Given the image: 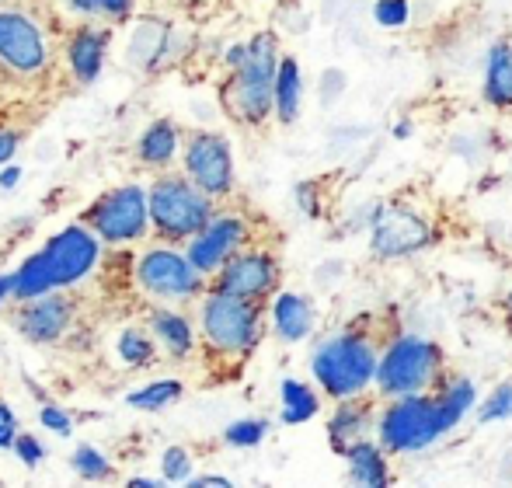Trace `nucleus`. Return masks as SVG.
Returning a JSON list of instances; mask_svg holds the SVG:
<instances>
[{"label":"nucleus","mask_w":512,"mask_h":488,"mask_svg":"<svg viewBox=\"0 0 512 488\" xmlns=\"http://www.w3.org/2000/svg\"><path fill=\"white\" fill-rule=\"evenodd\" d=\"M478 412V387L467 377H443L432 391L391 398L377 415V440L387 454H418Z\"/></svg>","instance_id":"1"},{"label":"nucleus","mask_w":512,"mask_h":488,"mask_svg":"<svg viewBox=\"0 0 512 488\" xmlns=\"http://www.w3.org/2000/svg\"><path fill=\"white\" fill-rule=\"evenodd\" d=\"M377 366H380V346L370 335V328H342V332L328 335L310 356V373H314L317 387L328 394L331 401L356 398L366 394L377 384Z\"/></svg>","instance_id":"2"},{"label":"nucleus","mask_w":512,"mask_h":488,"mask_svg":"<svg viewBox=\"0 0 512 488\" xmlns=\"http://www.w3.org/2000/svg\"><path fill=\"white\" fill-rule=\"evenodd\" d=\"M279 39L272 32H258L248 42V53L223 84V105L244 126H262L276 112V74H279Z\"/></svg>","instance_id":"3"},{"label":"nucleus","mask_w":512,"mask_h":488,"mask_svg":"<svg viewBox=\"0 0 512 488\" xmlns=\"http://www.w3.org/2000/svg\"><path fill=\"white\" fill-rule=\"evenodd\" d=\"M95 262H98L95 234H88L84 227H67L39 255L21 262V269L14 272V297L32 300L39 293L56 290V286L77 283V279H84L95 269Z\"/></svg>","instance_id":"4"},{"label":"nucleus","mask_w":512,"mask_h":488,"mask_svg":"<svg viewBox=\"0 0 512 488\" xmlns=\"http://www.w3.org/2000/svg\"><path fill=\"white\" fill-rule=\"evenodd\" d=\"M446 377V353L439 342L425 335H394L380 349L377 366V394L384 401L405 398V394H425Z\"/></svg>","instance_id":"5"},{"label":"nucleus","mask_w":512,"mask_h":488,"mask_svg":"<svg viewBox=\"0 0 512 488\" xmlns=\"http://www.w3.org/2000/svg\"><path fill=\"white\" fill-rule=\"evenodd\" d=\"M199 325L220 356H248L262 342V300L237 297L227 290H209L203 300Z\"/></svg>","instance_id":"6"},{"label":"nucleus","mask_w":512,"mask_h":488,"mask_svg":"<svg viewBox=\"0 0 512 488\" xmlns=\"http://www.w3.org/2000/svg\"><path fill=\"white\" fill-rule=\"evenodd\" d=\"M213 217V196H206L189 175L157 178L150 189V220L168 241H192Z\"/></svg>","instance_id":"7"},{"label":"nucleus","mask_w":512,"mask_h":488,"mask_svg":"<svg viewBox=\"0 0 512 488\" xmlns=\"http://www.w3.org/2000/svg\"><path fill=\"white\" fill-rule=\"evenodd\" d=\"M436 241L429 217H422L418 210H411L405 203H384L373 210L370 220V251L387 262L418 255Z\"/></svg>","instance_id":"8"},{"label":"nucleus","mask_w":512,"mask_h":488,"mask_svg":"<svg viewBox=\"0 0 512 488\" xmlns=\"http://www.w3.org/2000/svg\"><path fill=\"white\" fill-rule=\"evenodd\" d=\"M136 279L157 300H192L206 290V276L192 265V258L171 248L147 251L136 265Z\"/></svg>","instance_id":"9"},{"label":"nucleus","mask_w":512,"mask_h":488,"mask_svg":"<svg viewBox=\"0 0 512 488\" xmlns=\"http://www.w3.org/2000/svg\"><path fill=\"white\" fill-rule=\"evenodd\" d=\"M147 220H150V196L140 185H122V189L108 192V196H102L88 210V224L108 244L143 238Z\"/></svg>","instance_id":"10"},{"label":"nucleus","mask_w":512,"mask_h":488,"mask_svg":"<svg viewBox=\"0 0 512 488\" xmlns=\"http://www.w3.org/2000/svg\"><path fill=\"white\" fill-rule=\"evenodd\" d=\"M185 175L213 199H223L234 192V154H230V143L220 133H199L189 136L185 143Z\"/></svg>","instance_id":"11"},{"label":"nucleus","mask_w":512,"mask_h":488,"mask_svg":"<svg viewBox=\"0 0 512 488\" xmlns=\"http://www.w3.org/2000/svg\"><path fill=\"white\" fill-rule=\"evenodd\" d=\"M276 286H279V258L265 248H241L216 272V290L237 293V297H248V300L272 297Z\"/></svg>","instance_id":"12"},{"label":"nucleus","mask_w":512,"mask_h":488,"mask_svg":"<svg viewBox=\"0 0 512 488\" xmlns=\"http://www.w3.org/2000/svg\"><path fill=\"white\" fill-rule=\"evenodd\" d=\"M251 231L248 220L237 217V213H223V217H213L203 231L192 238L189 244V258L203 276H213V272L223 269L227 258H234L237 251L248 244Z\"/></svg>","instance_id":"13"},{"label":"nucleus","mask_w":512,"mask_h":488,"mask_svg":"<svg viewBox=\"0 0 512 488\" xmlns=\"http://www.w3.org/2000/svg\"><path fill=\"white\" fill-rule=\"evenodd\" d=\"M0 60L18 74H35L46 67V42L25 14L0 11Z\"/></svg>","instance_id":"14"},{"label":"nucleus","mask_w":512,"mask_h":488,"mask_svg":"<svg viewBox=\"0 0 512 488\" xmlns=\"http://www.w3.org/2000/svg\"><path fill=\"white\" fill-rule=\"evenodd\" d=\"M70 318H74V304L49 290L32 300H21V311H18V318H14V325H18V332L25 335L28 342H56L67 332Z\"/></svg>","instance_id":"15"},{"label":"nucleus","mask_w":512,"mask_h":488,"mask_svg":"<svg viewBox=\"0 0 512 488\" xmlns=\"http://www.w3.org/2000/svg\"><path fill=\"white\" fill-rule=\"evenodd\" d=\"M377 401L370 394L335 401V412L328 419V443L335 454H345L352 443L370 440V429H377Z\"/></svg>","instance_id":"16"},{"label":"nucleus","mask_w":512,"mask_h":488,"mask_svg":"<svg viewBox=\"0 0 512 488\" xmlns=\"http://www.w3.org/2000/svg\"><path fill=\"white\" fill-rule=\"evenodd\" d=\"M317 325V307L304 293L283 290L272 300V332L283 342H304Z\"/></svg>","instance_id":"17"},{"label":"nucleus","mask_w":512,"mask_h":488,"mask_svg":"<svg viewBox=\"0 0 512 488\" xmlns=\"http://www.w3.org/2000/svg\"><path fill=\"white\" fill-rule=\"evenodd\" d=\"M345 464H349V478L363 488H384L391 485V464H387V450L380 440H359L345 450Z\"/></svg>","instance_id":"18"},{"label":"nucleus","mask_w":512,"mask_h":488,"mask_svg":"<svg viewBox=\"0 0 512 488\" xmlns=\"http://www.w3.org/2000/svg\"><path fill=\"white\" fill-rule=\"evenodd\" d=\"M481 98H485L492 109H512V42H495V46H488Z\"/></svg>","instance_id":"19"},{"label":"nucleus","mask_w":512,"mask_h":488,"mask_svg":"<svg viewBox=\"0 0 512 488\" xmlns=\"http://www.w3.org/2000/svg\"><path fill=\"white\" fill-rule=\"evenodd\" d=\"M300 105H304V77H300L297 56H283L276 74V119L283 126H293L300 119Z\"/></svg>","instance_id":"20"},{"label":"nucleus","mask_w":512,"mask_h":488,"mask_svg":"<svg viewBox=\"0 0 512 488\" xmlns=\"http://www.w3.org/2000/svg\"><path fill=\"white\" fill-rule=\"evenodd\" d=\"M105 32L98 28H81V32L70 39V67L81 77L84 84H91L102 74V60H105Z\"/></svg>","instance_id":"21"},{"label":"nucleus","mask_w":512,"mask_h":488,"mask_svg":"<svg viewBox=\"0 0 512 488\" xmlns=\"http://www.w3.org/2000/svg\"><path fill=\"white\" fill-rule=\"evenodd\" d=\"M279 398H283V422L286 426H304L321 412V394L307 384V380L286 377L279 387Z\"/></svg>","instance_id":"22"},{"label":"nucleus","mask_w":512,"mask_h":488,"mask_svg":"<svg viewBox=\"0 0 512 488\" xmlns=\"http://www.w3.org/2000/svg\"><path fill=\"white\" fill-rule=\"evenodd\" d=\"M150 325H154V335L164 342V349H168L175 360H185V356L192 353V346H196V335H192V325L189 318H182V314L175 311H154L150 314Z\"/></svg>","instance_id":"23"},{"label":"nucleus","mask_w":512,"mask_h":488,"mask_svg":"<svg viewBox=\"0 0 512 488\" xmlns=\"http://www.w3.org/2000/svg\"><path fill=\"white\" fill-rule=\"evenodd\" d=\"M175 154H178V126L168 119L154 122L140 140V161L143 164H161L164 168V164L175 161Z\"/></svg>","instance_id":"24"},{"label":"nucleus","mask_w":512,"mask_h":488,"mask_svg":"<svg viewBox=\"0 0 512 488\" xmlns=\"http://www.w3.org/2000/svg\"><path fill=\"white\" fill-rule=\"evenodd\" d=\"M182 398V380H154L143 391H133L126 398L129 408H140V412H157V408H168L171 401Z\"/></svg>","instance_id":"25"},{"label":"nucleus","mask_w":512,"mask_h":488,"mask_svg":"<svg viewBox=\"0 0 512 488\" xmlns=\"http://www.w3.org/2000/svg\"><path fill=\"white\" fill-rule=\"evenodd\" d=\"M478 422L488 426V422H512V380H502L478 408Z\"/></svg>","instance_id":"26"},{"label":"nucleus","mask_w":512,"mask_h":488,"mask_svg":"<svg viewBox=\"0 0 512 488\" xmlns=\"http://www.w3.org/2000/svg\"><path fill=\"white\" fill-rule=\"evenodd\" d=\"M119 356H122V363H129V366H147L154 360V342H150L140 328H126V332L119 335Z\"/></svg>","instance_id":"27"},{"label":"nucleus","mask_w":512,"mask_h":488,"mask_svg":"<svg viewBox=\"0 0 512 488\" xmlns=\"http://www.w3.org/2000/svg\"><path fill=\"white\" fill-rule=\"evenodd\" d=\"M265 433H269V422L265 419H241V422H234V426H227L223 440H227L230 447H258V443L265 440Z\"/></svg>","instance_id":"28"},{"label":"nucleus","mask_w":512,"mask_h":488,"mask_svg":"<svg viewBox=\"0 0 512 488\" xmlns=\"http://www.w3.org/2000/svg\"><path fill=\"white\" fill-rule=\"evenodd\" d=\"M411 18V4L408 0H377L373 4V21L380 28H405Z\"/></svg>","instance_id":"29"},{"label":"nucleus","mask_w":512,"mask_h":488,"mask_svg":"<svg viewBox=\"0 0 512 488\" xmlns=\"http://www.w3.org/2000/svg\"><path fill=\"white\" fill-rule=\"evenodd\" d=\"M74 468H77V475H84V478H108L112 475L108 457L98 454L95 447H77L74 450Z\"/></svg>","instance_id":"30"},{"label":"nucleus","mask_w":512,"mask_h":488,"mask_svg":"<svg viewBox=\"0 0 512 488\" xmlns=\"http://www.w3.org/2000/svg\"><path fill=\"white\" fill-rule=\"evenodd\" d=\"M161 468H164V478H168V482H189V478H192L189 450H185V447H168V450H164Z\"/></svg>","instance_id":"31"},{"label":"nucleus","mask_w":512,"mask_h":488,"mask_svg":"<svg viewBox=\"0 0 512 488\" xmlns=\"http://www.w3.org/2000/svg\"><path fill=\"white\" fill-rule=\"evenodd\" d=\"M14 450H18L21 464H28V468H39V461H42V443L35 440V436L21 433L18 440H14Z\"/></svg>","instance_id":"32"},{"label":"nucleus","mask_w":512,"mask_h":488,"mask_svg":"<svg viewBox=\"0 0 512 488\" xmlns=\"http://www.w3.org/2000/svg\"><path fill=\"white\" fill-rule=\"evenodd\" d=\"M297 203L304 206L307 217H321V203H317V185L314 182L297 185Z\"/></svg>","instance_id":"33"},{"label":"nucleus","mask_w":512,"mask_h":488,"mask_svg":"<svg viewBox=\"0 0 512 488\" xmlns=\"http://www.w3.org/2000/svg\"><path fill=\"white\" fill-rule=\"evenodd\" d=\"M14 440H18V422L11 408L0 405V447H14Z\"/></svg>","instance_id":"34"},{"label":"nucleus","mask_w":512,"mask_h":488,"mask_svg":"<svg viewBox=\"0 0 512 488\" xmlns=\"http://www.w3.org/2000/svg\"><path fill=\"white\" fill-rule=\"evenodd\" d=\"M39 419H42V426H49L53 433H60V436H67V433H70V419L60 412V408L46 405V408L39 412Z\"/></svg>","instance_id":"35"},{"label":"nucleus","mask_w":512,"mask_h":488,"mask_svg":"<svg viewBox=\"0 0 512 488\" xmlns=\"http://www.w3.org/2000/svg\"><path fill=\"white\" fill-rule=\"evenodd\" d=\"M14 150H18V133H11V129H0V164L11 161Z\"/></svg>","instance_id":"36"},{"label":"nucleus","mask_w":512,"mask_h":488,"mask_svg":"<svg viewBox=\"0 0 512 488\" xmlns=\"http://www.w3.org/2000/svg\"><path fill=\"white\" fill-rule=\"evenodd\" d=\"M95 7L105 14H115V18H126L129 14V0H95Z\"/></svg>","instance_id":"37"},{"label":"nucleus","mask_w":512,"mask_h":488,"mask_svg":"<svg viewBox=\"0 0 512 488\" xmlns=\"http://www.w3.org/2000/svg\"><path fill=\"white\" fill-rule=\"evenodd\" d=\"M192 485H206V488H213V485H220V488H227L230 482L227 478H220V475H206V478H196Z\"/></svg>","instance_id":"38"},{"label":"nucleus","mask_w":512,"mask_h":488,"mask_svg":"<svg viewBox=\"0 0 512 488\" xmlns=\"http://www.w3.org/2000/svg\"><path fill=\"white\" fill-rule=\"evenodd\" d=\"M4 297H14V276H0V304Z\"/></svg>","instance_id":"39"},{"label":"nucleus","mask_w":512,"mask_h":488,"mask_svg":"<svg viewBox=\"0 0 512 488\" xmlns=\"http://www.w3.org/2000/svg\"><path fill=\"white\" fill-rule=\"evenodd\" d=\"M18 178H21V168H7L4 175H0V185H4V189H11Z\"/></svg>","instance_id":"40"},{"label":"nucleus","mask_w":512,"mask_h":488,"mask_svg":"<svg viewBox=\"0 0 512 488\" xmlns=\"http://www.w3.org/2000/svg\"><path fill=\"white\" fill-rule=\"evenodd\" d=\"M506 325L512 328V290H509V297H506Z\"/></svg>","instance_id":"41"}]
</instances>
